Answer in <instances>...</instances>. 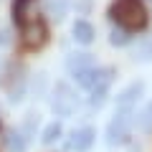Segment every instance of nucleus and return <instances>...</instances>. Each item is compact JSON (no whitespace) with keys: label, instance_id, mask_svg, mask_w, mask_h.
Returning <instances> with one entry per match:
<instances>
[{"label":"nucleus","instance_id":"nucleus-13","mask_svg":"<svg viewBox=\"0 0 152 152\" xmlns=\"http://www.w3.org/2000/svg\"><path fill=\"white\" fill-rule=\"evenodd\" d=\"M137 124H140L142 132H152V102L142 109V114L137 117Z\"/></svg>","mask_w":152,"mask_h":152},{"label":"nucleus","instance_id":"nucleus-16","mask_svg":"<svg viewBox=\"0 0 152 152\" xmlns=\"http://www.w3.org/2000/svg\"><path fill=\"white\" fill-rule=\"evenodd\" d=\"M0 43H8V31H0Z\"/></svg>","mask_w":152,"mask_h":152},{"label":"nucleus","instance_id":"nucleus-8","mask_svg":"<svg viewBox=\"0 0 152 152\" xmlns=\"http://www.w3.org/2000/svg\"><path fill=\"white\" fill-rule=\"evenodd\" d=\"M71 33H74V41H76V43L89 46L94 41V26L89 20H76L74 28H71Z\"/></svg>","mask_w":152,"mask_h":152},{"label":"nucleus","instance_id":"nucleus-7","mask_svg":"<svg viewBox=\"0 0 152 152\" xmlns=\"http://www.w3.org/2000/svg\"><path fill=\"white\" fill-rule=\"evenodd\" d=\"M142 91H145V84L142 81H132L129 86L117 96V109H132V104L142 96Z\"/></svg>","mask_w":152,"mask_h":152},{"label":"nucleus","instance_id":"nucleus-4","mask_svg":"<svg viewBox=\"0 0 152 152\" xmlns=\"http://www.w3.org/2000/svg\"><path fill=\"white\" fill-rule=\"evenodd\" d=\"M20 38L28 48H41L46 43V38H48V28H46V23L41 18H33L20 28Z\"/></svg>","mask_w":152,"mask_h":152},{"label":"nucleus","instance_id":"nucleus-9","mask_svg":"<svg viewBox=\"0 0 152 152\" xmlns=\"http://www.w3.org/2000/svg\"><path fill=\"white\" fill-rule=\"evenodd\" d=\"M66 66H69V71H74V74L94 69V56L91 53H71L69 61H66Z\"/></svg>","mask_w":152,"mask_h":152},{"label":"nucleus","instance_id":"nucleus-15","mask_svg":"<svg viewBox=\"0 0 152 152\" xmlns=\"http://www.w3.org/2000/svg\"><path fill=\"white\" fill-rule=\"evenodd\" d=\"M109 43H112V46H124V43H129V31H124V28H114L112 36H109Z\"/></svg>","mask_w":152,"mask_h":152},{"label":"nucleus","instance_id":"nucleus-6","mask_svg":"<svg viewBox=\"0 0 152 152\" xmlns=\"http://www.w3.org/2000/svg\"><path fill=\"white\" fill-rule=\"evenodd\" d=\"M33 8L36 0H13V20L18 23V28H23L28 20H33Z\"/></svg>","mask_w":152,"mask_h":152},{"label":"nucleus","instance_id":"nucleus-11","mask_svg":"<svg viewBox=\"0 0 152 152\" xmlns=\"http://www.w3.org/2000/svg\"><path fill=\"white\" fill-rule=\"evenodd\" d=\"M71 0H46V13H48L53 20H64L66 13H69Z\"/></svg>","mask_w":152,"mask_h":152},{"label":"nucleus","instance_id":"nucleus-3","mask_svg":"<svg viewBox=\"0 0 152 152\" xmlns=\"http://www.w3.org/2000/svg\"><path fill=\"white\" fill-rule=\"evenodd\" d=\"M132 127V109H117L114 119L107 127V142L109 145H119L127 140V132Z\"/></svg>","mask_w":152,"mask_h":152},{"label":"nucleus","instance_id":"nucleus-2","mask_svg":"<svg viewBox=\"0 0 152 152\" xmlns=\"http://www.w3.org/2000/svg\"><path fill=\"white\" fill-rule=\"evenodd\" d=\"M51 107H53V112L58 114V117H71V114L76 112V107H79L74 89H71L69 84H64V81L56 84V89H53V99H51Z\"/></svg>","mask_w":152,"mask_h":152},{"label":"nucleus","instance_id":"nucleus-5","mask_svg":"<svg viewBox=\"0 0 152 152\" xmlns=\"http://www.w3.org/2000/svg\"><path fill=\"white\" fill-rule=\"evenodd\" d=\"M96 140V129L94 127H81V129H76L69 140V150L71 152H86L89 147L94 145Z\"/></svg>","mask_w":152,"mask_h":152},{"label":"nucleus","instance_id":"nucleus-14","mask_svg":"<svg viewBox=\"0 0 152 152\" xmlns=\"http://www.w3.org/2000/svg\"><path fill=\"white\" fill-rule=\"evenodd\" d=\"M61 132H64V129H61V122H51V124L43 129V142H46V145L56 142V140L61 137Z\"/></svg>","mask_w":152,"mask_h":152},{"label":"nucleus","instance_id":"nucleus-12","mask_svg":"<svg viewBox=\"0 0 152 152\" xmlns=\"http://www.w3.org/2000/svg\"><path fill=\"white\" fill-rule=\"evenodd\" d=\"M134 58H137V61H152V36H150V38H145V41L137 46Z\"/></svg>","mask_w":152,"mask_h":152},{"label":"nucleus","instance_id":"nucleus-10","mask_svg":"<svg viewBox=\"0 0 152 152\" xmlns=\"http://www.w3.org/2000/svg\"><path fill=\"white\" fill-rule=\"evenodd\" d=\"M5 147H8V152H26L28 137L23 134V129H13L10 134L5 137Z\"/></svg>","mask_w":152,"mask_h":152},{"label":"nucleus","instance_id":"nucleus-1","mask_svg":"<svg viewBox=\"0 0 152 152\" xmlns=\"http://www.w3.org/2000/svg\"><path fill=\"white\" fill-rule=\"evenodd\" d=\"M109 15L124 31H142L147 28V20H150L142 0H114L109 8Z\"/></svg>","mask_w":152,"mask_h":152}]
</instances>
